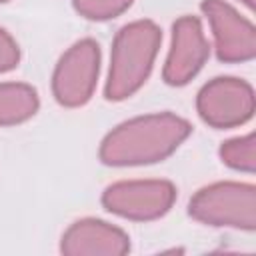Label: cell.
Here are the masks:
<instances>
[{
  "instance_id": "obj_1",
  "label": "cell",
  "mask_w": 256,
  "mask_h": 256,
  "mask_svg": "<svg viewBox=\"0 0 256 256\" xmlns=\"http://www.w3.org/2000/svg\"><path fill=\"white\" fill-rule=\"evenodd\" d=\"M188 120L162 112L138 116L116 126L100 146V160L110 166H140L164 160L188 136Z\"/></svg>"
},
{
  "instance_id": "obj_2",
  "label": "cell",
  "mask_w": 256,
  "mask_h": 256,
  "mask_svg": "<svg viewBox=\"0 0 256 256\" xmlns=\"http://www.w3.org/2000/svg\"><path fill=\"white\" fill-rule=\"evenodd\" d=\"M162 34L150 20L130 22L116 34L106 80L108 100H124L146 82Z\"/></svg>"
},
{
  "instance_id": "obj_3",
  "label": "cell",
  "mask_w": 256,
  "mask_h": 256,
  "mask_svg": "<svg viewBox=\"0 0 256 256\" xmlns=\"http://www.w3.org/2000/svg\"><path fill=\"white\" fill-rule=\"evenodd\" d=\"M188 210L192 218L210 226L254 230L256 188L244 182L210 184L192 196Z\"/></svg>"
},
{
  "instance_id": "obj_4",
  "label": "cell",
  "mask_w": 256,
  "mask_h": 256,
  "mask_svg": "<svg viewBox=\"0 0 256 256\" xmlns=\"http://www.w3.org/2000/svg\"><path fill=\"white\" fill-rule=\"evenodd\" d=\"M100 70V48L84 38L72 44L56 64L52 92L62 106H82L90 100Z\"/></svg>"
},
{
  "instance_id": "obj_5",
  "label": "cell",
  "mask_w": 256,
  "mask_h": 256,
  "mask_svg": "<svg viewBox=\"0 0 256 256\" xmlns=\"http://www.w3.org/2000/svg\"><path fill=\"white\" fill-rule=\"evenodd\" d=\"M176 200V188L168 180H126L108 186L102 204L112 214L130 220H154L164 216Z\"/></svg>"
},
{
  "instance_id": "obj_6",
  "label": "cell",
  "mask_w": 256,
  "mask_h": 256,
  "mask_svg": "<svg viewBox=\"0 0 256 256\" xmlns=\"http://www.w3.org/2000/svg\"><path fill=\"white\" fill-rule=\"evenodd\" d=\"M196 108L206 124L214 128H232L252 118L254 92L250 84L240 78H214L198 92Z\"/></svg>"
},
{
  "instance_id": "obj_7",
  "label": "cell",
  "mask_w": 256,
  "mask_h": 256,
  "mask_svg": "<svg viewBox=\"0 0 256 256\" xmlns=\"http://www.w3.org/2000/svg\"><path fill=\"white\" fill-rule=\"evenodd\" d=\"M202 12L210 22L218 58L224 62H244L256 54V30L250 20L238 14L224 0H204Z\"/></svg>"
},
{
  "instance_id": "obj_8",
  "label": "cell",
  "mask_w": 256,
  "mask_h": 256,
  "mask_svg": "<svg viewBox=\"0 0 256 256\" xmlns=\"http://www.w3.org/2000/svg\"><path fill=\"white\" fill-rule=\"evenodd\" d=\"M208 40L196 16H182L172 26V46L164 64V80L182 86L192 80L208 58Z\"/></svg>"
},
{
  "instance_id": "obj_9",
  "label": "cell",
  "mask_w": 256,
  "mask_h": 256,
  "mask_svg": "<svg viewBox=\"0 0 256 256\" xmlns=\"http://www.w3.org/2000/svg\"><path fill=\"white\" fill-rule=\"evenodd\" d=\"M60 250L68 256H122L130 250V242L120 228L84 218L64 232Z\"/></svg>"
},
{
  "instance_id": "obj_10",
  "label": "cell",
  "mask_w": 256,
  "mask_h": 256,
  "mask_svg": "<svg viewBox=\"0 0 256 256\" xmlns=\"http://www.w3.org/2000/svg\"><path fill=\"white\" fill-rule=\"evenodd\" d=\"M38 110V94L32 86L20 82L0 84V124L12 126L32 118Z\"/></svg>"
},
{
  "instance_id": "obj_11",
  "label": "cell",
  "mask_w": 256,
  "mask_h": 256,
  "mask_svg": "<svg viewBox=\"0 0 256 256\" xmlns=\"http://www.w3.org/2000/svg\"><path fill=\"white\" fill-rule=\"evenodd\" d=\"M220 158L226 166L242 172H252L256 166V138L254 134H246L240 138H232L220 146Z\"/></svg>"
},
{
  "instance_id": "obj_12",
  "label": "cell",
  "mask_w": 256,
  "mask_h": 256,
  "mask_svg": "<svg viewBox=\"0 0 256 256\" xmlns=\"http://www.w3.org/2000/svg\"><path fill=\"white\" fill-rule=\"evenodd\" d=\"M74 8L90 20H108L122 14L132 0H72Z\"/></svg>"
},
{
  "instance_id": "obj_13",
  "label": "cell",
  "mask_w": 256,
  "mask_h": 256,
  "mask_svg": "<svg viewBox=\"0 0 256 256\" xmlns=\"http://www.w3.org/2000/svg\"><path fill=\"white\" fill-rule=\"evenodd\" d=\"M18 60H20V50L16 40L4 28H0V72L16 68Z\"/></svg>"
},
{
  "instance_id": "obj_14",
  "label": "cell",
  "mask_w": 256,
  "mask_h": 256,
  "mask_svg": "<svg viewBox=\"0 0 256 256\" xmlns=\"http://www.w3.org/2000/svg\"><path fill=\"white\" fill-rule=\"evenodd\" d=\"M242 2H244L248 8H254V0H242Z\"/></svg>"
},
{
  "instance_id": "obj_15",
  "label": "cell",
  "mask_w": 256,
  "mask_h": 256,
  "mask_svg": "<svg viewBox=\"0 0 256 256\" xmlns=\"http://www.w3.org/2000/svg\"><path fill=\"white\" fill-rule=\"evenodd\" d=\"M0 2H8V0H0Z\"/></svg>"
}]
</instances>
